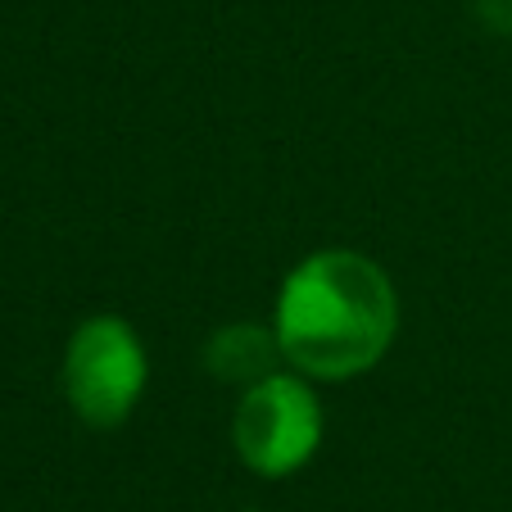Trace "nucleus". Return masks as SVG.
<instances>
[{
	"mask_svg": "<svg viewBox=\"0 0 512 512\" xmlns=\"http://www.w3.org/2000/svg\"><path fill=\"white\" fill-rule=\"evenodd\" d=\"M395 327V286L377 263L354 250L309 254L281 286L272 322L281 358L318 381L368 372L390 349Z\"/></svg>",
	"mask_w": 512,
	"mask_h": 512,
	"instance_id": "nucleus-1",
	"label": "nucleus"
},
{
	"mask_svg": "<svg viewBox=\"0 0 512 512\" xmlns=\"http://www.w3.org/2000/svg\"><path fill=\"white\" fill-rule=\"evenodd\" d=\"M145 390V349L136 331L123 318H100L82 322L68 340L64 358V395L73 413L96 431L118 426L136 408Z\"/></svg>",
	"mask_w": 512,
	"mask_h": 512,
	"instance_id": "nucleus-2",
	"label": "nucleus"
},
{
	"mask_svg": "<svg viewBox=\"0 0 512 512\" xmlns=\"http://www.w3.org/2000/svg\"><path fill=\"white\" fill-rule=\"evenodd\" d=\"M236 454L259 476H290L313 458L322 440V408L313 390L300 377H272L254 381L245 390L232 422Z\"/></svg>",
	"mask_w": 512,
	"mask_h": 512,
	"instance_id": "nucleus-3",
	"label": "nucleus"
},
{
	"mask_svg": "<svg viewBox=\"0 0 512 512\" xmlns=\"http://www.w3.org/2000/svg\"><path fill=\"white\" fill-rule=\"evenodd\" d=\"M281 345H277V331H263V327H223L218 336L209 340L204 349V363H209L213 377L223 381H254L272 377V363H277Z\"/></svg>",
	"mask_w": 512,
	"mask_h": 512,
	"instance_id": "nucleus-4",
	"label": "nucleus"
},
{
	"mask_svg": "<svg viewBox=\"0 0 512 512\" xmlns=\"http://www.w3.org/2000/svg\"><path fill=\"white\" fill-rule=\"evenodd\" d=\"M472 5L494 32H508L512 37V0H472Z\"/></svg>",
	"mask_w": 512,
	"mask_h": 512,
	"instance_id": "nucleus-5",
	"label": "nucleus"
}]
</instances>
